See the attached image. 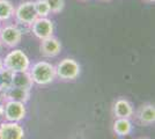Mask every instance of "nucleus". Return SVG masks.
<instances>
[{
  "label": "nucleus",
  "mask_w": 155,
  "mask_h": 139,
  "mask_svg": "<svg viewBox=\"0 0 155 139\" xmlns=\"http://www.w3.org/2000/svg\"><path fill=\"white\" fill-rule=\"evenodd\" d=\"M29 73L34 84L49 85L56 78V67L49 61H38L32 65Z\"/></svg>",
  "instance_id": "1"
},
{
  "label": "nucleus",
  "mask_w": 155,
  "mask_h": 139,
  "mask_svg": "<svg viewBox=\"0 0 155 139\" xmlns=\"http://www.w3.org/2000/svg\"><path fill=\"white\" fill-rule=\"evenodd\" d=\"M4 67L12 72H23L28 71L30 67V60L22 50L15 49L7 55L2 59Z\"/></svg>",
  "instance_id": "2"
},
{
  "label": "nucleus",
  "mask_w": 155,
  "mask_h": 139,
  "mask_svg": "<svg viewBox=\"0 0 155 139\" xmlns=\"http://www.w3.org/2000/svg\"><path fill=\"white\" fill-rule=\"evenodd\" d=\"M80 73V66L72 58H65L56 66V77L63 80H74Z\"/></svg>",
  "instance_id": "3"
},
{
  "label": "nucleus",
  "mask_w": 155,
  "mask_h": 139,
  "mask_svg": "<svg viewBox=\"0 0 155 139\" xmlns=\"http://www.w3.org/2000/svg\"><path fill=\"white\" fill-rule=\"evenodd\" d=\"M14 16L21 25L30 26L38 16L35 11V5L32 1H25L20 4L16 9H14Z\"/></svg>",
  "instance_id": "4"
},
{
  "label": "nucleus",
  "mask_w": 155,
  "mask_h": 139,
  "mask_svg": "<svg viewBox=\"0 0 155 139\" xmlns=\"http://www.w3.org/2000/svg\"><path fill=\"white\" fill-rule=\"evenodd\" d=\"M26 116L25 103L18 101H5L4 117L7 122H20Z\"/></svg>",
  "instance_id": "5"
},
{
  "label": "nucleus",
  "mask_w": 155,
  "mask_h": 139,
  "mask_svg": "<svg viewBox=\"0 0 155 139\" xmlns=\"http://www.w3.org/2000/svg\"><path fill=\"white\" fill-rule=\"evenodd\" d=\"M30 27L32 34L41 41L50 37L53 34V23L48 18H37Z\"/></svg>",
  "instance_id": "6"
},
{
  "label": "nucleus",
  "mask_w": 155,
  "mask_h": 139,
  "mask_svg": "<svg viewBox=\"0 0 155 139\" xmlns=\"http://www.w3.org/2000/svg\"><path fill=\"white\" fill-rule=\"evenodd\" d=\"M22 38V31L15 26H6L0 30V43L6 46L14 48L19 44Z\"/></svg>",
  "instance_id": "7"
},
{
  "label": "nucleus",
  "mask_w": 155,
  "mask_h": 139,
  "mask_svg": "<svg viewBox=\"0 0 155 139\" xmlns=\"http://www.w3.org/2000/svg\"><path fill=\"white\" fill-rule=\"evenodd\" d=\"M23 127L18 122H2L0 124V139H23Z\"/></svg>",
  "instance_id": "8"
},
{
  "label": "nucleus",
  "mask_w": 155,
  "mask_h": 139,
  "mask_svg": "<svg viewBox=\"0 0 155 139\" xmlns=\"http://www.w3.org/2000/svg\"><path fill=\"white\" fill-rule=\"evenodd\" d=\"M0 96L5 101H18V102L26 103L30 98V89L11 86L9 88L0 92Z\"/></svg>",
  "instance_id": "9"
},
{
  "label": "nucleus",
  "mask_w": 155,
  "mask_h": 139,
  "mask_svg": "<svg viewBox=\"0 0 155 139\" xmlns=\"http://www.w3.org/2000/svg\"><path fill=\"white\" fill-rule=\"evenodd\" d=\"M39 50H41V53L45 57H56L57 55L60 53L61 45H60V42L57 38L50 36L48 38L42 40Z\"/></svg>",
  "instance_id": "10"
},
{
  "label": "nucleus",
  "mask_w": 155,
  "mask_h": 139,
  "mask_svg": "<svg viewBox=\"0 0 155 139\" xmlns=\"http://www.w3.org/2000/svg\"><path fill=\"white\" fill-rule=\"evenodd\" d=\"M137 119L142 125H150L155 122V107L154 104H143L137 111Z\"/></svg>",
  "instance_id": "11"
},
{
  "label": "nucleus",
  "mask_w": 155,
  "mask_h": 139,
  "mask_svg": "<svg viewBox=\"0 0 155 139\" xmlns=\"http://www.w3.org/2000/svg\"><path fill=\"white\" fill-rule=\"evenodd\" d=\"M114 114L116 118H130L133 115V108L127 100L118 99L114 104Z\"/></svg>",
  "instance_id": "12"
},
{
  "label": "nucleus",
  "mask_w": 155,
  "mask_h": 139,
  "mask_svg": "<svg viewBox=\"0 0 155 139\" xmlns=\"http://www.w3.org/2000/svg\"><path fill=\"white\" fill-rule=\"evenodd\" d=\"M32 84L34 82H32V79L30 77V73L28 71L13 73V79H12V86L13 87H21V88L30 89Z\"/></svg>",
  "instance_id": "13"
},
{
  "label": "nucleus",
  "mask_w": 155,
  "mask_h": 139,
  "mask_svg": "<svg viewBox=\"0 0 155 139\" xmlns=\"http://www.w3.org/2000/svg\"><path fill=\"white\" fill-rule=\"evenodd\" d=\"M132 131V123L129 118H116L114 123V132L117 136H127Z\"/></svg>",
  "instance_id": "14"
},
{
  "label": "nucleus",
  "mask_w": 155,
  "mask_h": 139,
  "mask_svg": "<svg viewBox=\"0 0 155 139\" xmlns=\"http://www.w3.org/2000/svg\"><path fill=\"white\" fill-rule=\"evenodd\" d=\"M14 15V7L8 0H0V21L9 20Z\"/></svg>",
  "instance_id": "15"
},
{
  "label": "nucleus",
  "mask_w": 155,
  "mask_h": 139,
  "mask_svg": "<svg viewBox=\"0 0 155 139\" xmlns=\"http://www.w3.org/2000/svg\"><path fill=\"white\" fill-rule=\"evenodd\" d=\"M13 73L12 71L2 67L0 70V92L5 91L12 86V79H13Z\"/></svg>",
  "instance_id": "16"
},
{
  "label": "nucleus",
  "mask_w": 155,
  "mask_h": 139,
  "mask_svg": "<svg viewBox=\"0 0 155 139\" xmlns=\"http://www.w3.org/2000/svg\"><path fill=\"white\" fill-rule=\"evenodd\" d=\"M34 5H35V11L38 18H46L51 13L46 0H37L34 2Z\"/></svg>",
  "instance_id": "17"
},
{
  "label": "nucleus",
  "mask_w": 155,
  "mask_h": 139,
  "mask_svg": "<svg viewBox=\"0 0 155 139\" xmlns=\"http://www.w3.org/2000/svg\"><path fill=\"white\" fill-rule=\"evenodd\" d=\"M49 8H50V12L52 13H59L63 11L64 8V0H46Z\"/></svg>",
  "instance_id": "18"
},
{
  "label": "nucleus",
  "mask_w": 155,
  "mask_h": 139,
  "mask_svg": "<svg viewBox=\"0 0 155 139\" xmlns=\"http://www.w3.org/2000/svg\"><path fill=\"white\" fill-rule=\"evenodd\" d=\"M0 117H4V106L0 104Z\"/></svg>",
  "instance_id": "19"
},
{
  "label": "nucleus",
  "mask_w": 155,
  "mask_h": 139,
  "mask_svg": "<svg viewBox=\"0 0 155 139\" xmlns=\"http://www.w3.org/2000/svg\"><path fill=\"white\" fill-rule=\"evenodd\" d=\"M2 67H4V63H2V59L0 58V70H1Z\"/></svg>",
  "instance_id": "20"
},
{
  "label": "nucleus",
  "mask_w": 155,
  "mask_h": 139,
  "mask_svg": "<svg viewBox=\"0 0 155 139\" xmlns=\"http://www.w3.org/2000/svg\"><path fill=\"white\" fill-rule=\"evenodd\" d=\"M146 1H149V2H154L155 0H146Z\"/></svg>",
  "instance_id": "21"
},
{
  "label": "nucleus",
  "mask_w": 155,
  "mask_h": 139,
  "mask_svg": "<svg viewBox=\"0 0 155 139\" xmlns=\"http://www.w3.org/2000/svg\"><path fill=\"white\" fill-rule=\"evenodd\" d=\"M0 100H1V96H0Z\"/></svg>",
  "instance_id": "22"
}]
</instances>
